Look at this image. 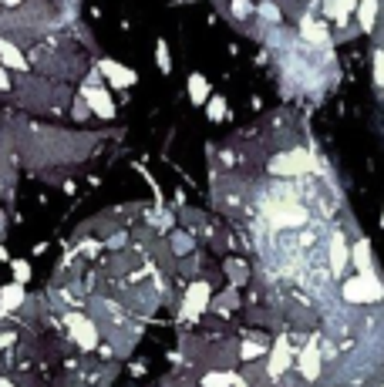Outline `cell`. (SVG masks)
Wrapping results in <instances>:
<instances>
[{
	"instance_id": "1",
	"label": "cell",
	"mask_w": 384,
	"mask_h": 387,
	"mask_svg": "<svg viewBox=\"0 0 384 387\" xmlns=\"http://www.w3.org/2000/svg\"><path fill=\"white\" fill-rule=\"evenodd\" d=\"M344 300L347 303H378L384 297V283L374 276V270L371 273H357V276H350V279H344Z\"/></svg>"
},
{
	"instance_id": "2",
	"label": "cell",
	"mask_w": 384,
	"mask_h": 387,
	"mask_svg": "<svg viewBox=\"0 0 384 387\" xmlns=\"http://www.w3.org/2000/svg\"><path fill=\"white\" fill-rule=\"evenodd\" d=\"M269 168H273V175H304V172L317 168V155H310L307 149H287V152L273 155Z\"/></svg>"
},
{
	"instance_id": "3",
	"label": "cell",
	"mask_w": 384,
	"mask_h": 387,
	"mask_svg": "<svg viewBox=\"0 0 384 387\" xmlns=\"http://www.w3.org/2000/svg\"><path fill=\"white\" fill-rule=\"evenodd\" d=\"M307 223V209L300 205V202H273V209H269V226L273 229H297V226H304Z\"/></svg>"
},
{
	"instance_id": "4",
	"label": "cell",
	"mask_w": 384,
	"mask_h": 387,
	"mask_svg": "<svg viewBox=\"0 0 384 387\" xmlns=\"http://www.w3.org/2000/svg\"><path fill=\"white\" fill-rule=\"evenodd\" d=\"M81 98L91 105V112H95L98 118H105V121H112V118H115V101H112V95H108L101 84L84 81V84H81Z\"/></svg>"
},
{
	"instance_id": "5",
	"label": "cell",
	"mask_w": 384,
	"mask_h": 387,
	"mask_svg": "<svg viewBox=\"0 0 384 387\" xmlns=\"http://www.w3.org/2000/svg\"><path fill=\"white\" fill-rule=\"evenodd\" d=\"M64 323L71 327V334H75V344L84 350H95L98 347V327H95V320L91 316H81V313H68L64 316Z\"/></svg>"
},
{
	"instance_id": "6",
	"label": "cell",
	"mask_w": 384,
	"mask_h": 387,
	"mask_svg": "<svg viewBox=\"0 0 384 387\" xmlns=\"http://www.w3.org/2000/svg\"><path fill=\"white\" fill-rule=\"evenodd\" d=\"M209 300H213V290H209V283H202V279H195L189 290H186V303H182V316L186 320H195L202 310L209 307Z\"/></svg>"
},
{
	"instance_id": "7",
	"label": "cell",
	"mask_w": 384,
	"mask_h": 387,
	"mask_svg": "<svg viewBox=\"0 0 384 387\" xmlns=\"http://www.w3.org/2000/svg\"><path fill=\"white\" fill-rule=\"evenodd\" d=\"M297 21H300V38L307 40V44H317V47L320 44H331V27L324 21H317L313 14H300Z\"/></svg>"
},
{
	"instance_id": "8",
	"label": "cell",
	"mask_w": 384,
	"mask_h": 387,
	"mask_svg": "<svg viewBox=\"0 0 384 387\" xmlns=\"http://www.w3.org/2000/svg\"><path fill=\"white\" fill-rule=\"evenodd\" d=\"M98 68H101V77H105V81H112V88H132V84L139 81V75H135L132 68L118 64V61H112V58H105Z\"/></svg>"
},
{
	"instance_id": "9",
	"label": "cell",
	"mask_w": 384,
	"mask_h": 387,
	"mask_svg": "<svg viewBox=\"0 0 384 387\" xmlns=\"http://www.w3.org/2000/svg\"><path fill=\"white\" fill-rule=\"evenodd\" d=\"M0 64H3L7 71H21V75H27V71H31L27 58L21 54V47H17L10 38H0Z\"/></svg>"
},
{
	"instance_id": "10",
	"label": "cell",
	"mask_w": 384,
	"mask_h": 387,
	"mask_svg": "<svg viewBox=\"0 0 384 387\" xmlns=\"http://www.w3.org/2000/svg\"><path fill=\"white\" fill-rule=\"evenodd\" d=\"M297 371H300L304 381H317L320 377V347L317 344H307L297 353Z\"/></svg>"
},
{
	"instance_id": "11",
	"label": "cell",
	"mask_w": 384,
	"mask_h": 387,
	"mask_svg": "<svg viewBox=\"0 0 384 387\" xmlns=\"http://www.w3.org/2000/svg\"><path fill=\"white\" fill-rule=\"evenodd\" d=\"M290 364H293V350H290V344H287V337H280L276 344H273V350H269V377H280L283 371H290Z\"/></svg>"
},
{
	"instance_id": "12",
	"label": "cell",
	"mask_w": 384,
	"mask_h": 387,
	"mask_svg": "<svg viewBox=\"0 0 384 387\" xmlns=\"http://www.w3.org/2000/svg\"><path fill=\"white\" fill-rule=\"evenodd\" d=\"M350 260H354V270L357 273L374 270V260H371V239H357L354 249H350Z\"/></svg>"
},
{
	"instance_id": "13",
	"label": "cell",
	"mask_w": 384,
	"mask_h": 387,
	"mask_svg": "<svg viewBox=\"0 0 384 387\" xmlns=\"http://www.w3.org/2000/svg\"><path fill=\"white\" fill-rule=\"evenodd\" d=\"M24 300H27V293H24V283H17V279L0 290V307L3 310H21Z\"/></svg>"
},
{
	"instance_id": "14",
	"label": "cell",
	"mask_w": 384,
	"mask_h": 387,
	"mask_svg": "<svg viewBox=\"0 0 384 387\" xmlns=\"http://www.w3.org/2000/svg\"><path fill=\"white\" fill-rule=\"evenodd\" d=\"M347 260H350V249H347V239L341 232H334L331 236V270L341 273L347 266Z\"/></svg>"
},
{
	"instance_id": "15",
	"label": "cell",
	"mask_w": 384,
	"mask_h": 387,
	"mask_svg": "<svg viewBox=\"0 0 384 387\" xmlns=\"http://www.w3.org/2000/svg\"><path fill=\"white\" fill-rule=\"evenodd\" d=\"M378 10H381V0H357L361 31H374V27H378Z\"/></svg>"
},
{
	"instance_id": "16",
	"label": "cell",
	"mask_w": 384,
	"mask_h": 387,
	"mask_svg": "<svg viewBox=\"0 0 384 387\" xmlns=\"http://www.w3.org/2000/svg\"><path fill=\"white\" fill-rule=\"evenodd\" d=\"M189 101L192 105H206L209 101V81L202 75H189Z\"/></svg>"
},
{
	"instance_id": "17",
	"label": "cell",
	"mask_w": 384,
	"mask_h": 387,
	"mask_svg": "<svg viewBox=\"0 0 384 387\" xmlns=\"http://www.w3.org/2000/svg\"><path fill=\"white\" fill-rule=\"evenodd\" d=\"M209 307L216 310V313H230V310L239 307V293H236V286H230L226 293H219L216 300H209Z\"/></svg>"
},
{
	"instance_id": "18",
	"label": "cell",
	"mask_w": 384,
	"mask_h": 387,
	"mask_svg": "<svg viewBox=\"0 0 384 387\" xmlns=\"http://www.w3.org/2000/svg\"><path fill=\"white\" fill-rule=\"evenodd\" d=\"M232 374L236 371H209V374H202V387H232Z\"/></svg>"
},
{
	"instance_id": "19",
	"label": "cell",
	"mask_w": 384,
	"mask_h": 387,
	"mask_svg": "<svg viewBox=\"0 0 384 387\" xmlns=\"http://www.w3.org/2000/svg\"><path fill=\"white\" fill-rule=\"evenodd\" d=\"M206 112H209V121H223V118H226V98H223V95H209Z\"/></svg>"
},
{
	"instance_id": "20",
	"label": "cell",
	"mask_w": 384,
	"mask_h": 387,
	"mask_svg": "<svg viewBox=\"0 0 384 387\" xmlns=\"http://www.w3.org/2000/svg\"><path fill=\"white\" fill-rule=\"evenodd\" d=\"M155 64H158V71H162V75H172V58H169L165 40H158V44H155Z\"/></svg>"
},
{
	"instance_id": "21",
	"label": "cell",
	"mask_w": 384,
	"mask_h": 387,
	"mask_svg": "<svg viewBox=\"0 0 384 387\" xmlns=\"http://www.w3.org/2000/svg\"><path fill=\"white\" fill-rule=\"evenodd\" d=\"M232 17L236 21H256V7L250 0H232Z\"/></svg>"
},
{
	"instance_id": "22",
	"label": "cell",
	"mask_w": 384,
	"mask_h": 387,
	"mask_svg": "<svg viewBox=\"0 0 384 387\" xmlns=\"http://www.w3.org/2000/svg\"><path fill=\"white\" fill-rule=\"evenodd\" d=\"M371 64H374V84L384 91V47L374 51V58H371Z\"/></svg>"
},
{
	"instance_id": "23",
	"label": "cell",
	"mask_w": 384,
	"mask_h": 387,
	"mask_svg": "<svg viewBox=\"0 0 384 387\" xmlns=\"http://www.w3.org/2000/svg\"><path fill=\"white\" fill-rule=\"evenodd\" d=\"M263 344H253V340H246V344H243V347H239V357H243V360H256V357H263Z\"/></svg>"
},
{
	"instance_id": "24",
	"label": "cell",
	"mask_w": 384,
	"mask_h": 387,
	"mask_svg": "<svg viewBox=\"0 0 384 387\" xmlns=\"http://www.w3.org/2000/svg\"><path fill=\"white\" fill-rule=\"evenodd\" d=\"M10 266H14V279H17V283H27V279H31V263H27V260H14Z\"/></svg>"
},
{
	"instance_id": "25",
	"label": "cell",
	"mask_w": 384,
	"mask_h": 387,
	"mask_svg": "<svg viewBox=\"0 0 384 387\" xmlns=\"http://www.w3.org/2000/svg\"><path fill=\"white\" fill-rule=\"evenodd\" d=\"M226 273H230L232 276V283H236V286H239V283H246V266H239V260H230V263H226Z\"/></svg>"
},
{
	"instance_id": "26",
	"label": "cell",
	"mask_w": 384,
	"mask_h": 387,
	"mask_svg": "<svg viewBox=\"0 0 384 387\" xmlns=\"http://www.w3.org/2000/svg\"><path fill=\"white\" fill-rule=\"evenodd\" d=\"M172 249H176V253H189L192 236H186V232H172Z\"/></svg>"
},
{
	"instance_id": "27",
	"label": "cell",
	"mask_w": 384,
	"mask_h": 387,
	"mask_svg": "<svg viewBox=\"0 0 384 387\" xmlns=\"http://www.w3.org/2000/svg\"><path fill=\"white\" fill-rule=\"evenodd\" d=\"M71 115H75V121H88V115H91V105H88L84 98H77L75 108H71Z\"/></svg>"
},
{
	"instance_id": "28",
	"label": "cell",
	"mask_w": 384,
	"mask_h": 387,
	"mask_svg": "<svg viewBox=\"0 0 384 387\" xmlns=\"http://www.w3.org/2000/svg\"><path fill=\"white\" fill-rule=\"evenodd\" d=\"M0 91H10V75H7L3 64H0Z\"/></svg>"
},
{
	"instance_id": "29",
	"label": "cell",
	"mask_w": 384,
	"mask_h": 387,
	"mask_svg": "<svg viewBox=\"0 0 384 387\" xmlns=\"http://www.w3.org/2000/svg\"><path fill=\"white\" fill-rule=\"evenodd\" d=\"M341 7H344V14H354V7H357V0H341Z\"/></svg>"
},
{
	"instance_id": "30",
	"label": "cell",
	"mask_w": 384,
	"mask_h": 387,
	"mask_svg": "<svg viewBox=\"0 0 384 387\" xmlns=\"http://www.w3.org/2000/svg\"><path fill=\"white\" fill-rule=\"evenodd\" d=\"M232 387H250V384H246V381H243L239 374H232Z\"/></svg>"
},
{
	"instance_id": "31",
	"label": "cell",
	"mask_w": 384,
	"mask_h": 387,
	"mask_svg": "<svg viewBox=\"0 0 384 387\" xmlns=\"http://www.w3.org/2000/svg\"><path fill=\"white\" fill-rule=\"evenodd\" d=\"M7 260H10V256H7V246L0 242V263H7Z\"/></svg>"
},
{
	"instance_id": "32",
	"label": "cell",
	"mask_w": 384,
	"mask_h": 387,
	"mask_svg": "<svg viewBox=\"0 0 384 387\" xmlns=\"http://www.w3.org/2000/svg\"><path fill=\"white\" fill-rule=\"evenodd\" d=\"M3 229H7V216H3V209H0V236H3Z\"/></svg>"
},
{
	"instance_id": "33",
	"label": "cell",
	"mask_w": 384,
	"mask_h": 387,
	"mask_svg": "<svg viewBox=\"0 0 384 387\" xmlns=\"http://www.w3.org/2000/svg\"><path fill=\"white\" fill-rule=\"evenodd\" d=\"M0 387H14V384H10V381H7V377H3V381H0Z\"/></svg>"
},
{
	"instance_id": "34",
	"label": "cell",
	"mask_w": 384,
	"mask_h": 387,
	"mask_svg": "<svg viewBox=\"0 0 384 387\" xmlns=\"http://www.w3.org/2000/svg\"><path fill=\"white\" fill-rule=\"evenodd\" d=\"M381 229H384V209H381Z\"/></svg>"
}]
</instances>
